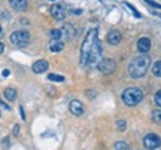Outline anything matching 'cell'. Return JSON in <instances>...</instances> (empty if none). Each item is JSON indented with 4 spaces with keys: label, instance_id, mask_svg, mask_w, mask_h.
<instances>
[{
    "label": "cell",
    "instance_id": "cell-1",
    "mask_svg": "<svg viewBox=\"0 0 161 150\" xmlns=\"http://www.w3.org/2000/svg\"><path fill=\"white\" fill-rule=\"evenodd\" d=\"M102 52L103 48L98 40V31L97 28H91L86 33V37L80 46V64L82 65L98 64V61L102 59Z\"/></svg>",
    "mask_w": 161,
    "mask_h": 150
},
{
    "label": "cell",
    "instance_id": "cell-2",
    "mask_svg": "<svg viewBox=\"0 0 161 150\" xmlns=\"http://www.w3.org/2000/svg\"><path fill=\"white\" fill-rule=\"evenodd\" d=\"M151 65V58L148 55H139V57L133 58V61L130 63L128 67V73L131 77L139 79V77H143L146 75V71Z\"/></svg>",
    "mask_w": 161,
    "mask_h": 150
},
{
    "label": "cell",
    "instance_id": "cell-3",
    "mask_svg": "<svg viewBox=\"0 0 161 150\" xmlns=\"http://www.w3.org/2000/svg\"><path fill=\"white\" fill-rule=\"evenodd\" d=\"M142 100H143V91L136 86L127 88V89H124V92H122V101L128 107L137 106Z\"/></svg>",
    "mask_w": 161,
    "mask_h": 150
},
{
    "label": "cell",
    "instance_id": "cell-4",
    "mask_svg": "<svg viewBox=\"0 0 161 150\" xmlns=\"http://www.w3.org/2000/svg\"><path fill=\"white\" fill-rule=\"evenodd\" d=\"M30 40V34L29 31L25 30H18V31H14L11 34V42L17 46H25Z\"/></svg>",
    "mask_w": 161,
    "mask_h": 150
},
{
    "label": "cell",
    "instance_id": "cell-5",
    "mask_svg": "<svg viewBox=\"0 0 161 150\" xmlns=\"http://www.w3.org/2000/svg\"><path fill=\"white\" fill-rule=\"evenodd\" d=\"M98 70L104 73V75H110V73H114L116 69V64L114 59H110V58H102L97 64Z\"/></svg>",
    "mask_w": 161,
    "mask_h": 150
},
{
    "label": "cell",
    "instance_id": "cell-6",
    "mask_svg": "<svg viewBox=\"0 0 161 150\" xmlns=\"http://www.w3.org/2000/svg\"><path fill=\"white\" fill-rule=\"evenodd\" d=\"M143 146L149 150H155L161 146V138L157 134H148L143 138Z\"/></svg>",
    "mask_w": 161,
    "mask_h": 150
},
{
    "label": "cell",
    "instance_id": "cell-7",
    "mask_svg": "<svg viewBox=\"0 0 161 150\" xmlns=\"http://www.w3.org/2000/svg\"><path fill=\"white\" fill-rule=\"evenodd\" d=\"M51 15L57 21H63L64 18H66V11H64V8L61 5H52L51 6Z\"/></svg>",
    "mask_w": 161,
    "mask_h": 150
},
{
    "label": "cell",
    "instance_id": "cell-8",
    "mask_svg": "<svg viewBox=\"0 0 161 150\" xmlns=\"http://www.w3.org/2000/svg\"><path fill=\"white\" fill-rule=\"evenodd\" d=\"M69 110L75 116H80L82 113H84V106H82V103H80V101L73 100V101H70V104H69Z\"/></svg>",
    "mask_w": 161,
    "mask_h": 150
},
{
    "label": "cell",
    "instance_id": "cell-9",
    "mask_svg": "<svg viewBox=\"0 0 161 150\" xmlns=\"http://www.w3.org/2000/svg\"><path fill=\"white\" fill-rule=\"evenodd\" d=\"M137 49H139V52L146 54V52L151 49V40L148 37H140L137 42Z\"/></svg>",
    "mask_w": 161,
    "mask_h": 150
},
{
    "label": "cell",
    "instance_id": "cell-10",
    "mask_svg": "<svg viewBox=\"0 0 161 150\" xmlns=\"http://www.w3.org/2000/svg\"><path fill=\"white\" fill-rule=\"evenodd\" d=\"M33 71H35L36 75H40V73H43L45 70H48V61H45V59H39V61H36L35 64H33Z\"/></svg>",
    "mask_w": 161,
    "mask_h": 150
},
{
    "label": "cell",
    "instance_id": "cell-11",
    "mask_svg": "<svg viewBox=\"0 0 161 150\" xmlns=\"http://www.w3.org/2000/svg\"><path fill=\"white\" fill-rule=\"evenodd\" d=\"M9 5L15 11H25L27 9V0H9Z\"/></svg>",
    "mask_w": 161,
    "mask_h": 150
},
{
    "label": "cell",
    "instance_id": "cell-12",
    "mask_svg": "<svg viewBox=\"0 0 161 150\" xmlns=\"http://www.w3.org/2000/svg\"><path fill=\"white\" fill-rule=\"evenodd\" d=\"M108 42H109L110 45H118L121 42V33L116 31V30L109 31V34H108Z\"/></svg>",
    "mask_w": 161,
    "mask_h": 150
},
{
    "label": "cell",
    "instance_id": "cell-13",
    "mask_svg": "<svg viewBox=\"0 0 161 150\" xmlns=\"http://www.w3.org/2000/svg\"><path fill=\"white\" fill-rule=\"evenodd\" d=\"M64 48V43L60 40H51V43H49V51L51 52H60L63 51Z\"/></svg>",
    "mask_w": 161,
    "mask_h": 150
},
{
    "label": "cell",
    "instance_id": "cell-14",
    "mask_svg": "<svg viewBox=\"0 0 161 150\" xmlns=\"http://www.w3.org/2000/svg\"><path fill=\"white\" fill-rule=\"evenodd\" d=\"M5 98L8 100V101H15V100H17V91H15L14 88H6Z\"/></svg>",
    "mask_w": 161,
    "mask_h": 150
},
{
    "label": "cell",
    "instance_id": "cell-15",
    "mask_svg": "<svg viewBox=\"0 0 161 150\" xmlns=\"http://www.w3.org/2000/svg\"><path fill=\"white\" fill-rule=\"evenodd\" d=\"M61 31H64L66 34H67V37H75V34H76V30H75V27L73 25H70V24H64V27H63V30Z\"/></svg>",
    "mask_w": 161,
    "mask_h": 150
},
{
    "label": "cell",
    "instance_id": "cell-16",
    "mask_svg": "<svg viewBox=\"0 0 161 150\" xmlns=\"http://www.w3.org/2000/svg\"><path fill=\"white\" fill-rule=\"evenodd\" d=\"M152 73L157 77H161V61H157L154 65H152Z\"/></svg>",
    "mask_w": 161,
    "mask_h": 150
},
{
    "label": "cell",
    "instance_id": "cell-17",
    "mask_svg": "<svg viewBox=\"0 0 161 150\" xmlns=\"http://www.w3.org/2000/svg\"><path fill=\"white\" fill-rule=\"evenodd\" d=\"M152 121L161 125V109H157L152 111Z\"/></svg>",
    "mask_w": 161,
    "mask_h": 150
},
{
    "label": "cell",
    "instance_id": "cell-18",
    "mask_svg": "<svg viewBox=\"0 0 161 150\" xmlns=\"http://www.w3.org/2000/svg\"><path fill=\"white\" fill-rule=\"evenodd\" d=\"M115 150H130V146L127 144L125 141H116Z\"/></svg>",
    "mask_w": 161,
    "mask_h": 150
},
{
    "label": "cell",
    "instance_id": "cell-19",
    "mask_svg": "<svg viewBox=\"0 0 161 150\" xmlns=\"http://www.w3.org/2000/svg\"><path fill=\"white\" fill-rule=\"evenodd\" d=\"M61 34H63V31H61L60 28H57V30H51V39H52V40H60Z\"/></svg>",
    "mask_w": 161,
    "mask_h": 150
},
{
    "label": "cell",
    "instance_id": "cell-20",
    "mask_svg": "<svg viewBox=\"0 0 161 150\" xmlns=\"http://www.w3.org/2000/svg\"><path fill=\"white\" fill-rule=\"evenodd\" d=\"M48 79H49V80H54V82H64V77L60 75H49Z\"/></svg>",
    "mask_w": 161,
    "mask_h": 150
},
{
    "label": "cell",
    "instance_id": "cell-21",
    "mask_svg": "<svg viewBox=\"0 0 161 150\" xmlns=\"http://www.w3.org/2000/svg\"><path fill=\"white\" fill-rule=\"evenodd\" d=\"M116 127H118V129H119V131H125V127H127L125 121H122V119L116 121Z\"/></svg>",
    "mask_w": 161,
    "mask_h": 150
},
{
    "label": "cell",
    "instance_id": "cell-22",
    "mask_svg": "<svg viewBox=\"0 0 161 150\" xmlns=\"http://www.w3.org/2000/svg\"><path fill=\"white\" fill-rule=\"evenodd\" d=\"M125 6H127V8H130V9H131V12L134 13V17H136V18H140V13H139L137 11H136V8H134V6L130 5V3H125Z\"/></svg>",
    "mask_w": 161,
    "mask_h": 150
},
{
    "label": "cell",
    "instance_id": "cell-23",
    "mask_svg": "<svg viewBox=\"0 0 161 150\" xmlns=\"http://www.w3.org/2000/svg\"><path fill=\"white\" fill-rule=\"evenodd\" d=\"M155 104H157V106H158V107L161 109V89L155 94Z\"/></svg>",
    "mask_w": 161,
    "mask_h": 150
},
{
    "label": "cell",
    "instance_id": "cell-24",
    "mask_svg": "<svg viewBox=\"0 0 161 150\" xmlns=\"http://www.w3.org/2000/svg\"><path fill=\"white\" fill-rule=\"evenodd\" d=\"M146 3H149L151 6H154V8H157V9H160L161 11V5H158V3H155V2H152V0H145Z\"/></svg>",
    "mask_w": 161,
    "mask_h": 150
},
{
    "label": "cell",
    "instance_id": "cell-25",
    "mask_svg": "<svg viewBox=\"0 0 161 150\" xmlns=\"http://www.w3.org/2000/svg\"><path fill=\"white\" fill-rule=\"evenodd\" d=\"M14 134H15V135L19 134V125H15V127H14Z\"/></svg>",
    "mask_w": 161,
    "mask_h": 150
},
{
    "label": "cell",
    "instance_id": "cell-26",
    "mask_svg": "<svg viewBox=\"0 0 161 150\" xmlns=\"http://www.w3.org/2000/svg\"><path fill=\"white\" fill-rule=\"evenodd\" d=\"M0 106H2L3 109H6V110H9V109H11V106H8V104H5V103H2V101H0Z\"/></svg>",
    "mask_w": 161,
    "mask_h": 150
},
{
    "label": "cell",
    "instance_id": "cell-27",
    "mask_svg": "<svg viewBox=\"0 0 161 150\" xmlns=\"http://www.w3.org/2000/svg\"><path fill=\"white\" fill-rule=\"evenodd\" d=\"M2 76H3V77H8V76H9V70H3V71H2Z\"/></svg>",
    "mask_w": 161,
    "mask_h": 150
},
{
    "label": "cell",
    "instance_id": "cell-28",
    "mask_svg": "<svg viewBox=\"0 0 161 150\" xmlns=\"http://www.w3.org/2000/svg\"><path fill=\"white\" fill-rule=\"evenodd\" d=\"M88 97H90V98H91V97H96V92H94V91H88Z\"/></svg>",
    "mask_w": 161,
    "mask_h": 150
},
{
    "label": "cell",
    "instance_id": "cell-29",
    "mask_svg": "<svg viewBox=\"0 0 161 150\" xmlns=\"http://www.w3.org/2000/svg\"><path fill=\"white\" fill-rule=\"evenodd\" d=\"M5 51V45H3V43H2V42H0V54H2V52Z\"/></svg>",
    "mask_w": 161,
    "mask_h": 150
},
{
    "label": "cell",
    "instance_id": "cell-30",
    "mask_svg": "<svg viewBox=\"0 0 161 150\" xmlns=\"http://www.w3.org/2000/svg\"><path fill=\"white\" fill-rule=\"evenodd\" d=\"M73 13H76V15H79V13H82V11H80V9H75V11H73Z\"/></svg>",
    "mask_w": 161,
    "mask_h": 150
},
{
    "label": "cell",
    "instance_id": "cell-31",
    "mask_svg": "<svg viewBox=\"0 0 161 150\" xmlns=\"http://www.w3.org/2000/svg\"><path fill=\"white\" fill-rule=\"evenodd\" d=\"M0 36H2V28H0Z\"/></svg>",
    "mask_w": 161,
    "mask_h": 150
},
{
    "label": "cell",
    "instance_id": "cell-32",
    "mask_svg": "<svg viewBox=\"0 0 161 150\" xmlns=\"http://www.w3.org/2000/svg\"><path fill=\"white\" fill-rule=\"evenodd\" d=\"M51 2H54V0H51Z\"/></svg>",
    "mask_w": 161,
    "mask_h": 150
}]
</instances>
